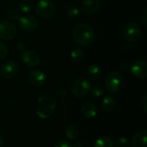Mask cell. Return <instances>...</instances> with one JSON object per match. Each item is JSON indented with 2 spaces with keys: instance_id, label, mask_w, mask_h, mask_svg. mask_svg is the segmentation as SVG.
Returning <instances> with one entry per match:
<instances>
[{
  "instance_id": "23",
  "label": "cell",
  "mask_w": 147,
  "mask_h": 147,
  "mask_svg": "<svg viewBox=\"0 0 147 147\" xmlns=\"http://www.w3.org/2000/svg\"><path fill=\"white\" fill-rule=\"evenodd\" d=\"M114 145H115L116 147H130V141L128 140L127 138L121 137L115 140Z\"/></svg>"
},
{
  "instance_id": "2",
  "label": "cell",
  "mask_w": 147,
  "mask_h": 147,
  "mask_svg": "<svg viewBox=\"0 0 147 147\" xmlns=\"http://www.w3.org/2000/svg\"><path fill=\"white\" fill-rule=\"evenodd\" d=\"M56 99L48 95H43L38 99V106L36 109V115L40 119H47L54 112L56 108Z\"/></svg>"
},
{
  "instance_id": "32",
  "label": "cell",
  "mask_w": 147,
  "mask_h": 147,
  "mask_svg": "<svg viewBox=\"0 0 147 147\" xmlns=\"http://www.w3.org/2000/svg\"><path fill=\"white\" fill-rule=\"evenodd\" d=\"M72 147H84V145L81 143V142H79V141H77L73 146H72Z\"/></svg>"
},
{
  "instance_id": "19",
  "label": "cell",
  "mask_w": 147,
  "mask_h": 147,
  "mask_svg": "<svg viewBox=\"0 0 147 147\" xmlns=\"http://www.w3.org/2000/svg\"><path fill=\"white\" fill-rule=\"evenodd\" d=\"M94 147H114V142L109 137L102 136L96 140Z\"/></svg>"
},
{
  "instance_id": "11",
  "label": "cell",
  "mask_w": 147,
  "mask_h": 147,
  "mask_svg": "<svg viewBox=\"0 0 147 147\" xmlns=\"http://www.w3.org/2000/svg\"><path fill=\"white\" fill-rule=\"evenodd\" d=\"M18 72V65L13 60L4 62L0 69V75L7 79L14 78Z\"/></svg>"
},
{
  "instance_id": "6",
  "label": "cell",
  "mask_w": 147,
  "mask_h": 147,
  "mask_svg": "<svg viewBox=\"0 0 147 147\" xmlns=\"http://www.w3.org/2000/svg\"><path fill=\"white\" fill-rule=\"evenodd\" d=\"M17 34L16 26L9 20L0 21V40H13Z\"/></svg>"
},
{
  "instance_id": "17",
  "label": "cell",
  "mask_w": 147,
  "mask_h": 147,
  "mask_svg": "<svg viewBox=\"0 0 147 147\" xmlns=\"http://www.w3.org/2000/svg\"><path fill=\"white\" fill-rule=\"evenodd\" d=\"M65 134L69 140H76L79 135V130L75 125H68L65 129Z\"/></svg>"
},
{
  "instance_id": "31",
  "label": "cell",
  "mask_w": 147,
  "mask_h": 147,
  "mask_svg": "<svg viewBox=\"0 0 147 147\" xmlns=\"http://www.w3.org/2000/svg\"><path fill=\"white\" fill-rule=\"evenodd\" d=\"M142 22L144 23L145 26L147 25V9L145 8L144 10H143V13H142Z\"/></svg>"
},
{
  "instance_id": "10",
  "label": "cell",
  "mask_w": 147,
  "mask_h": 147,
  "mask_svg": "<svg viewBox=\"0 0 147 147\" xmlns=\"http://www.w3.org/2000/svg\"><path fill=\"white\" fill-rule=\"evenodd\" d=\"M21 58L23 64L28 67H36L40 63V55L31 50L25 49L24 51H22Z\"/></svg>"
},
{
  "instance_id": "7",
  "label": "cell",
  "mask_w": 147,
  "mask_h": 147,
  "mask_svg": "<svg viewBox=\"0 0 147 147\" xmlns=\"http://www.w3.org/2000/svg\"><path fill=\"white\" fill-rule=\"evenodd\" d=\"M141 35V29L138 23L129 22L127 23L123 30V36L126 40L129 42L137 41Z\"/></svg>"
},
{
  "instance_id": "27",
  "label": "cell",
  "mask_w": 147,
  "mask_h": 147,
  "mask_svg": "<svg viewBox=\"0 0 147 147\" xmlns=\"http://www.w3.org/2000/svg\"><path fill=\"white\" fill-rule=\"evenodd\" d=\"M54 147H72V146L68 142V141H65V140H59L58 141Z\"/></svg>"
},
{
  "instance_id": "12",
  "label": "cell",
  "mask_w": 147,
  "mask_h": 147,
  "mask_svg": "<svg viewBox=\"0 0 147 147\" xmlns=\"http://www.w3.org/2000/svg\"><path fill=\"white\" fill-rule=\"evenodd\" d=\"M28 79L33 86L40 87L45 84L46 76L40 70H31L28 73Z\"/></svg>"
},
{
  "instance_id": "33",
  "label": "cell",
  "mask_w": 147,
  "mask_h": 147,
  "mask_svg": "<svg viewBox=\"0 0 147 147\" xmlns=\"http://www.w3.org/2000/svg\"><path fill=\"white\" fill-rule=\"evenodd\" d=\"M121 68L123 71H125L126 69H127V63H122V64L121 65Z\"/></svg>"
},
{
  "instance_id": "16",
  "label": "cell",
  "mask_w": 147,
  "mask_h": 147,
  "mask_svg": "<svg viewBox=\"0 0 147 147\" xmlns=\"http://www.w3.org/2000/svg\"><path fill=\"white\" fill-rule=\"evenodd\" d=\"M81 113L87 118H93L97 114V108L95 104L92 103L84 104L81 108Z\"/></svg>"
},
{
  "instance_id": "28",
  "label": "cell",
  "mask_w": 147,
  "mask_h": 147,
  "mask_svg": "<svg viewBox=\"0 0 147 147\" xmlns=\"http://www.w3.org/2000/svg\"><path fill=\"white\" fill-rule=\"evenodd\" d=\"M140 105H141V107H142V109H143L144 112H145V113H146L147 112V96L146 95H144V96H143V97H142V99L140 100Z\"/></svg>"
},
{
  "instance_id": "8",
  "label": "cell",
  "mask_w": 147,
  "mask_h": 147,
  "mask_svg": "<svg viewBox=\"0 0 147 147\" xmlns=\"http://www.w3.org/2000/svg\"><path fill=\"white\" fill-rule=\"evenodd\" d=\"M38 25H39V22H38L37 18L29 14L22 16L18 19L19 28L25 32H32L35 30Z\"/></svg>"
},
{
  "instance_id": "4",
  "label": "cell",
  "mask_w": 147,
  "mask_h": 147,
  "mask_svg": "<svg viewBox=\"0 0 147 147\" xmlns=\"http://www.w3.org/2000/svg\"><path fill=\"white\" fill-rule=\"evenodd\" d=\"M122 85H123V78L117 71L110 72L106 77L104 81V86L106 90L111 93L118 92L121 89Z\"/></svg>"
},
{
  "instance_id": "34",
  "label": "cell",
  "mask_w": 147,
  "mask_h": 147,
  "mask_svg": "<svg viewBox=\"0 0 147 147\" xmlns=\"http://www.w3.org/2000/svg\"><path fill=\"white\" fill-rule=\"evenodd\" d=\"M3 140L2 136L0 135V147H2V146H3Z\"/></svg>"
},
{
  "instance_id": "24",
  "label": "cell",
  "mask_w": 147,
  "mask_h": 147,
  "mask_svg": "<svg viewBox=\"0 0 147 147\" xmlns=\"http://www.w3.org/2000/svg\"><path fill=\"white\" fill-rule=\"evenodd\" d=\"M6 16L9 19V20H12V21H15V20H18L19 17H20V14L19 12L15 9H9L6 12Z\"/></svg>"
},
{
  "instance_id": "20",
  "label": "cell",
  "mask_w": 147,
  "mask_h": 147,
  "mask_svg": "<svg viewBox=\"0 0 147 147\" xmlns=\"http://www.w3.org/2000/svg\"><path fill=\"white\" fill-rule=\"evenodd\" d=\"M84 58V51L80 48H75L71 52V59L73 63H80Z\"/></svg>"
},
{
  "instance_id": "25",
  "label": "cell",
  "mask_w": 147,
  "mask_h": 147,
  "mask_svg": "<svg viewBox=\"0 0 147 147\" xmlns=\"http://www.w3.org/2000/svg\"><path fill=\"white\" fill-rule=\"evenodd\" d=\"M79 13H80L79 9H78L77 6H75V5L69 7V9H67V16H68L69 17H71V18H75V17H77V16L79 15Z\"/></svg>"
},
{
  "instance_id": "5",
  "label": "cell",
  "mask_w": 147,
  "mask_h": 147,
  "mask_svg": "<svg viewBox=\"0 0 147 147\" xmlns=\"http://www.w3.org/2000/svg\"><path fill=\"white\" fill-rule=\"evenodd\" d=\"M90 84L84 78H78L71 85V91L76 97H84L90 93Z\"/></svg>"
},
{
  "instance_id": "29",
  "label": "cell",
  "mask_w": 147,
  "mask_h": 147,
  "mask_svg": "<svg viewBox=\"0 0 147 147\" xmlns=\"http://www.w3.org/2000/svg\"><path fill=\"white\" fill-rule=\"evenodd\" d=\"M66 95H67V91H66V90L64 89V88H61V89H59V90L57 91V96H58L59 98H64V97L66 96Z\"/></svg>"
},
{
  "instance_id": "26",
  "label": "cell",
  "mask_w": 147,
  "mask_h": 147,
  "mask_svg": "<svg viewBox=\"0 0 147 147\" xmlns=\"http://www.w3.org/2000/svg\"><path fill=\"white\" fill-rule=\"evenodd\" d=\"M8 54V48L6 45L0 41V59H4Z\"/></svg>"
},
{
  "instance_id": "18",
  "label": "cell",
  "mask_w": 147,
  "mask_h": 147,
  "mask_svg": "<svg viewBox=\"0 0 147 147\" xmlns=\"http://www.w3.org/2000/svg\"><path fill=\"white\" fill-rule=\"evenodd\" d=\"M116 102L112 96H106L102 102V108L107 112H111L115 107Z\"/></svg>"
},
{
  "instance_id": "13",
  "label": "cell",
  "mask_w": 147,
  "mask_h": 147,
  "mask_svg": "<svg viewBox=\"0 0 147 147\" xmlns=\"http://www.w3.org/2000/svg\"><path fill=\"white\" fill-rule=\"evenodd\" d=\"M100 5H101L100 0H84L81 8L85 14L92 15L98 11Z\"/></svg>"
},
{
  "instance_id": "14",
  "label": "cell",
  "mask_w": 147,
  "mask_h": 147,
  "mask_svg": "<svg viewBox=\"0 0 147 147\" xmlns=\"http://www.w3.org/2000/svg\"><path fill=\"white\" fill-rule=\"evenodd\" d=\"M133 147H147V130L141 129L138 131L132 139Z\"/></svg>"
},
{
  "instance_id": "21",
  "label": "cell",
  "mask_w": 147,
  "mask_h": 147,
  "mask_svg": "<svg viewBox=\"0 0 147 147\" xmlns=\"http://www.w3.org/2000/svg\"><path fill=\"white\" fill-rule=\"evenodd\" d=\"M32 3L29 0H21L18 3V9L22 13L28 14L32 9Z\"/></svg>"
},
{
  "instance_id": "3",
  "label": "cell",
  "mask_w": 147,
  "mask_h": 147,
  "mask_svg": "<svg viewBox=\"0 0 147 147\" xmlns=\"http://www.w3.org/2000/svg\"><path fill=\"white\" fill-rule=\"evenodd\" d=\"M35 12L44 19H51L56 14V7L50 0H40L35 5Z\"/></svg>"
},
{
  "instance_id": "30",
  "label": "cell",
  "mask_w": 147,
  "mask_h": 147,
  "mask_svg": "<svg viewBox=\"0 0 147 147\" xmlns=\"http://www.w3.org/2000/svg\"><path fill=\"white\" fill-rule=\"evenodd\" d=\"M16 49H17L19 52H22V51H24V50L26 49L25 44H24L23 42H21V41H19L18 43H16Z\"/></svg>"
},
{
  "instance_id": "22",
  "label": "cell",
  "mask_w": 147,
  "mask_h": 147,
  "mask_svg": "<svg viewBox=\"0 0 147 147\" xmlns=\"http://www.w3.org/2000/svg\"><path fill=\"white\" fill-rule=\"evenodd\" d=\"M90 92H91L92 96H95V97H101V96H102L104 95L105 90H104L103 87H102L100 85H96V86H94V87H92L90 89Z\"/></svg>"
},
{
  "instance_id": "15",
  "label": "cell",
  "mask_w": 147,
  "mask_h": 147,
  "mask_svg": "<svg viewBox=\"0 0 147 147\" xmlns=\"http://www.w3.org/2000/svg\"><path fill=\"white\" fill-rule=\"evenodd\" d=\"M87 77L92 82H96L102 76V70L97 65H90L87 69Z\"/></svg>"
},
{
  "instance_id": "9",
  "label": "cell",
  "mask_w": 147,
  "mask_h": 147,
  "mask_svg": "<svg viewBox=\"0 0 147 147\" xmlns=\"http://www.w3.org/2000/svg\"><path fill=\"white\" fill-rule=\"evenodd\" d=\"M132 74L140 79H145L147 77V64L145 60L137 59L132 62L130 66Z\"/></svg>"
},
{
  "instance_id": "1",
  "label": "cell",
  "mask_w": 147,
  "mask_h": 147,
  "mask_svg": "<svg viewBox=\"0 0 147 147\" xmlns=\"http://www.w3.org/2000/svg\"><path fill=\"white\" fill-rule=\"evenodd\" d=\"M72 36L78 44L81 46H89L94 41L95 31L90 25L84 22H79L74 26Z\"/></svg>"
}]
</instances>
